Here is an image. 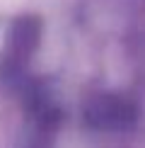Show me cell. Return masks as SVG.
Masks as SVG:
<instances>
[{"mask_svg":"<svg viewBox=\"0 0 145 148\" xmlns=\"http://www.w3.org/2000/svg\"><path fill=\"white\" fill-rule=\"evenodd\" d=\"M89 119L97 126H123L133 121V109L123 100L116 97H102L89 107Z\"/></svg>","mask_w":145,"mask_h":148,"instance_id":"cell-1","label":"cell"},{"mask_svg":"<svg viewBox=\"0 0 145 148\" xmlns=\"http://www.w3.org/2000/svg\"><path fill=\"white\" fill-rule=\"evenodd\" d=\"M36 22L34 20H20L12 27V36H10V49L12 56H22V53H29L36 44Z\"/></svg>","mask_w":145,"mask_h":148,"instance_id":"cell-2","label":"cell"}]
</instances>
